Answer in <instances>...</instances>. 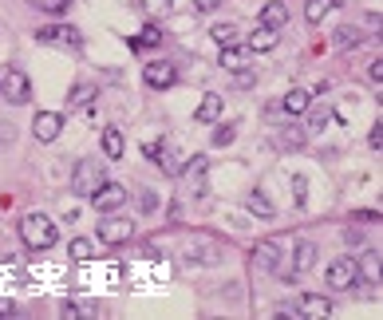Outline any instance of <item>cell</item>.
<instances>
[{
  "mask_svg": "<svg viewBox=\"0 0 383 320\" xmlns=\"http://www.w3.org/2000/svg\"><path fill=\"white\" fill-rule=\"evenodd\" d=\"M20 237H24L28 249H51L60 241V230L51 222L48 214H28L24 222H20Z\"/></svg>",
  "mask_w": 383,
  "mask_h": 320,
  "instance_id": "obj_1",
  "label": "cell"
},
{
  "mask_svg": "<svg viewBox=\"0 0 383 320\" xmlns=\"http://www.w3.org/2000/svg\"><path fill=\"white\" fill-rule=\"evenodd\" d=\"M103 186V166L95 159H79L75 162V174H72V190L79 198H91L95 190Z\"/></svg>",
  "mask_w": 383,
  "mask_h": 320,
  "instance_id": "obj_2",
  "label": "cell"
},
{
  "mask_svg": "<svg viewBox=\"0 0 383 320\" xmlns=\"http://www.w3.org/2000/svg\"><path fill=\"white\" fill-rule=\"evenodd\" d=\"M328 285L332 289H340V293H348V289H356L359 285V261L356 257H336L332 265H328Z\"/></svg>",
  "mask_w": 383,
  "mask_h": 320,
  "instance_id": "obj_3",
  "label": "cell"
},
{
  "mask_svg": "<svg viewBox=\"0 0 383 320\" xmlns=\"http://www.w3.org/2000/svg\"><path fill=\"white\" fill-rule=\"evenodd\" d=\"M36 40H40V44H67V48H79V44H83L79 28H72V24H48V28H36Z\"/></svg>",
  "mask_w": 383,
  "mask_h": 320,
  "instance_id": "obj_4",
  "label": "cell"
},
{
  "mask_svg": "<svg viewBox=\"0 0 383 320\" xmlns=\"http://www.w3.org/2000/svg\"><path fill=\"white\" fill-rule=\"evenodd\" d=\"M4 99L8 103H28L32 99V83H28V75L20 67H8L4 72Z\"/></svg>",
  "mask_w": 383,
  "mask_h": 320,
  "instance_id": "obj_5",
  "label": "cell"
},
{
  "mask_svg": "<svg viewBox=\"0 0 383 320\" xmlns=\"http://www.w3.org/2000/svg\"><path fill=\"white\" fill-rule=\"evenodd\" d=\"M131 237H135V225L127 222V218H107V222H99V241H107V246H123Z\"/></svg>",
  "mask_w": 383,
  "mask_h": 320,
  "instance_id": "obj_6",
  "label": "cell"
},
{
  "mask_svg": "<svg viewBox=\"0 0 383 320\" xmlns=\"http://www.w3.org/2000/svg\"><path fill=\"white\" fill-rule=\"evenodd\" d=\"M91 202H95V209H103V214H111V209H119L127 202V186L119 182H103L95 194H91Z\"/></svg>",
  "mask_w": 383,
  "mask_h": 320,
  "instance_id": "obj_7",
  "label": "cell"
},
{
  "mask_svg": "<svg viewBox=\"0 0 383 320\" xmlns=\"http://www.w3.org/2000/svg\"><path fill=\"white\" fill-rule=\"evenodd\" d=\"M186 182H190V194H206V174H210V159L206 154H194V159L186 162Z\"/></svg>",
  "mask_w": 383,
  "mask_h": 320,
  "instance_id": "obj_8",
  "label": "cell"
},
{
  "mask_svg": "<svg viewBox=\"0 0 383 320\" xmlns=\"http://www.w3.org/2000/svg\"><path fill=\"white\" fill-rule=\"evenodd\" d=\"M60 131H63V115H56V111H40L36 123H32V135H36L40 143H56Z\"/></svg>",
  "mask_w": 383,
  "mask_h": 320,
  "instance_id": "obj_9",
  "label": "cell"
},
{
  "mask_svg": "<svg viewBox=\"0 0 383 320\" xmlns=\"http://www.w3.org/2000/svg\"><path fill=\"white\" fill-rule=\"evenodd\" d=\"M297 312L300 317H312V320H324V317H332V301H328V296H316V293H304L297 301Z\"/></svg>",
  "mask_w": 383,
  "mask_h": 320,
  "instance_id": "obj_10",
  "label": "cell"
},
{
  "mask_svg": "<svg viewBox=\"0 0 383 320\" xmlns=\"http://www.w3.org/2000/svg\"><path fill=\"white\" fill-rule=\"evenodd\" d=\"M142 75H147V83H150V87H170L174 79H178V72H174V63H166V60H154V63H147V67H142Z\"/></svg>",
  "mask_w": 383,
  "mask_h": 320,
  "instance_id": "obj_11",
  "label": "cell"
},
{
  "mask_svg": "<svg viewBox=\"0 0 383 320\" xmlns=\"http://www.w3.org/2000/svg\"><path fill=\"white\" fill-rule=\"evenodd\" d=\"M253 265H257V269H281V249H277V241H257V246H253Z\"/></svg>",
  "mask_w": 383,
  "mask_h": 320,
  "instance_id": "obj_12",
  "label": "cell"
},
{
  "mask_svg": "<svg viewBox=\"0 0 383 320\" xmlns=\"http://www.w3.org/2000/svg\"><path fill=\"white\" fill-rule=\"evenodd\" d=\"M261 24H265V28H277V32H284V28H288V8H284L281 0H269V4L261 8Z\"/></svg>",
  "mask_w": 383,
  "mask_h": 320,
  "instance_id": "obj_13",
  "label": "cell"
},
{
  "mask_svg": "<svg viewBox=\"0 0 383 320\" xmlns=\"http://www.w3.org/2000/svg\"><path fill=\"white\" fill-rule=\"evenodd\" d=\"M281 44V32L277 28H265V24H257V32L249 36V51H272Z\"/></svg>",
  "mask_w": 383,
  "mask_h": 320,
  "instance_id": "obj_14",
  "label": "cell"
},
{
  "mask_svg": "<svg viewBox=\"0 0 383 320\" xmlns=\"http://www.w3.org/2000/svg\"><path fill=\"white\" fill-rule=\"evenodd\" d=\"M194 119H198V123H218V119H222V95H202Z\"/></svg>",
  "mask_w": 383,
  "mask_h": 320,
  "instance_id": "obj_15",
  "label": "cell"
},
{
  "mask_svg": "<svg viewBox=\"0 0 383 320\" xmlns=\"http://www.w3.org/2000/svg\"><path fill=\"white\" fill-rule=\"evenodd\" d=\"M312 107V91H304V87H293L288 95H284V111L288 115H304Z\"/></svg>",
  "mask_w": 383,
  "mask_h": 320,
  "instance_id": "obj_16",
  "label": "cell"
},
{
  "mask_svg": "<svg viewBox=\"0 0 383 320\" xmlns=\"http://www.w3.org/2000/svg\"><path fill=\"white\" fill-rule=\"evenodd\" d=\"M312 265H316V246H312V241H300V246L293 249V273H309Z\"/></svg>",
  "mask_w": 383,
  "mask_h": 320,
  "instance_id": "obj_17",
  "label": "cell"
},
{
  "mask_svg": "<svg viewBox=\"0 0 383 320\" xmlns=\"http://www.w3.org/2000/svg\"><path fill=\"white\" fill-rule=\"evenodd\" d=\"M222 67L225 72H245L249 67V48H222Z\"/></svg>",
  "mask_w": 383,
  "mask_h": 320,
  "instance_id": "obj_18",
  "label": "cell"
},
{
  "mask_svg": "<svg viewBox=\"0 0 383 320\" xmlns=\"http://www.w3.org/2000/svg\"><path fill=\"white\" fill-rule=\"evenodd\" d=\"M245 209H249V214H257V218H272V214H277V209H272V202L261 194V190L245 194Z\"/></svg>",
  "mask_w": 383,
  "mask_h": 320,
  "instance_id": "obj_19",
  "label": "cell"
},
{
  "mask_svg": "<svg viewBox=\"0 0 383 320\" xmlns=\"http://www.w3.org/2000/svg\"><path fill=\"white\" fill-rule=\"evenodd\" d=\"M103 154H107V159H123V135H119V127H107V131H103Z\"/></svg>",
  "mask_w": 383,
  "mask_h": 320,
  "instance_id": "obj_20",
  "label": "cell"
},
{
  "mask_svg": "<svg viewBox=\"0 0 383 320\" xmlns=\"http://www.w3.org/2000/svg\"><path fill=\"white\" fill-rule=\"evenodd\" d=\"M60 312L72 317V320H83V317H95V305H91V301H63Z\"/></svg>",
  "mask_w": 383,
  "mask_h": 320,
  "instance_id": "obj_21",
  "label": "cell"
},
{
  "mask_svg": "<svg viewBox=\"0 0 383 320\" xmlns=\"http://www.w3.org/2000/svg\"><path fill=\"white\" fill-rule=\"evenodd\" d=\"M281 147H284V150H300V147H304V131H300L297 123H288V127L281 131Z\"/></svg>",
  "mask_w": 383,
  "mask_h": 320,
  "instance_id": "obj_22",
  "label": "cell"
},
{
  "mask_svg": "<svg viewBox=\"0 0 383 320\" xmlns=\"http://www.w3.org/2000/svg\"><path fill=\"white\" fill-rule=\"evenodd\" d=\"M359 277H368V281H380V277H383L380 253H368V257H364V265H359Z\"/></svg>",
  "mask_w": 383,
  "mask_h": 320,
  "instance_id": "obj_23",
  "label": "cell"
},
{
  "mask_svg": "<svg viewBox=\"0 0 383 320\" xmlns=\"http://www.w3.org/2000/svg\"><path fill=\"white\" fill-rule=\"evenodd\" d=\"M67 253H72L75 261H91V257H95V246H91L87 237H75L72 246H67Z\"/></svg>",
  "mask_w": 383,
  "mask_h": 320,
  "instance_id": "obj_24",
  "label": "cell"
},
{
  "mask_svg": "<svg viewBox=\"0 0 383 320\" xmlns=\"http://www.w3.org/2000/svg\"><path fill=\"white\" fill-rule=\"evenodd\" d=\"M32 4H36L40 13H48V16H63V13L75 4V0H32Z\"/></svg>",
  "mask_w": 383,
  "mask_h": 320,
  "instance_id": "obj_25",
  "label": "cell"
},
{
  "mask_svg": "<svg viewBox=\"0 0 383 320\" xmlns=\"http://www.w3.org/2000/svg\"><path fill=\"white\" fill-rule=\"evenodd\" d=\"M210 36L218 40L222 48H229V44L237 40V24H213V28H210Z\"/></svg>",
  "mask_w": 383,
  "mask_h": 320,
  "instance_id": "obj_26",
  "label": "cell"
},
{
  "mask_svg": "<svg viewBox=\"0 0 383 320\" xmlns=\"http://www.w3.org/2000/svg\"><path fill=\"white\" fill-rule=\"evenodd\" d=\"M328 8H332V0H309V4H304V16H309L312 24H320Z\"/></svg>",
  "mask_w": 383,
  "mask_h": 320,
  "instance_id": "obj_27",
  "label": "cell"
},
{
  "mask_svg": "<svg viewBox=\"0 0 383 320\" xmlns=\"http://www.w3.org/2000/svg\"><path fill=\"white\" fill-rule=\"evenodd\" d=\"M359 44V28H336V48H356Z\"/></svg>",
  "mask_w": 383,
  "mask_h": 320,
  "instance_id": "obj_28",
  "label": "cell"
},
{
  "mask_svg": "<svg viewBox=\"0 0 383 320\" xmlns=\"http://www.w3.org/2000/svg\"><path fill=\"white\" fill-rule=\"evenodd\" d=\"M91 95H95V87H91V83H75L72 87V107H87Z\"/></svg>",
  "mask_w": 383,
  "mask_h": 320,
  "instance_id": "obj_29",
  "label": "cell"
},
{
  "mask_svg": "<svg viewBox=\"0 0 383 320\" xmlns=\"http://www.w3.org/2000/svg\"><path fill=\"white\" fill-rule=\"evenodd\" d=\"M186 154H178V150H170V154H162V170H166V174H182L186 170Z\"/></svg>",
  "mask_w": 383,
  "mask_h": 320,
  "instance_id": "obj_30",
  "label": "cell"
},
{
  "mask_svg": "<svg viewBox=\"0 0 383 320\" xmlns=\"http://www.w3.org/2000/svg\"><path fill=\"white\" fill-rule=\"evenodd\" d=\"M234 123H225V127H218V131H213V147H229V143H234Z\"/></svg>",
  "mask_w": 383,
  "mask_h": 320,
  "instance_id": "obj_31",
  "label": "cell"
},
{
  "mask_svg": "<svg viewBox=\"0 0 383 320\" xmlns=\"http://www.w3.org/2000/svg\"><path fill=\"white\" fill-rule=\"evenodd\" d=\"M142 8H147L150 16H166L174 8V0H142Z\"/></svg>",
  "mask_w": 383,
  "mask_h": 320,
  "instance_id": "obj_32",
  "label": "cell"
},
{
  "mask_svg": "<svg viewBox=\"0 0 383 320\" xmlns=\"http://www.w3.org/2000/svg\"><path fill=\"white\" fill-rule=\"evenodd\" d=\"M293 198H297L300 206L309 202V178H304V174H297V178H293Z\"/></svg>",
  "mask_w": 383,
  "mask_h": 320,
  "instance_id": "obj_33",
  "label": "cell"
},
{
  "mask_svg": "<svg viewBox=\"0 0 383 320\" xmlns=\"http://www.w3.org/2000/svg\"><path fill=\"white\" fill-rule=\"evenodd\" d=\"M328 119H332V111H328V107H312V119H309V127H316V131H320V127L328 123Z\"/></svg>",
  "mask_w": 383,
  "mask_h": 320,
  "instance_id": "obj_34",
  "label": "cell"
},
{
  "mask_svg": "<svg viewBox=\"0 0 383 320\" xmlns=\"http://www.w3.org/2000/svg\"><path fill=\"white\" fill-rule=\"evenodd\" d=\"M368 143H371V147H375V150H380V147H383V119H375V127H371V135H368Z\"/></svg>",
  "mask_w": 383,
  "mask_h": 320,
  "instance_id": "obj_35",
  "label": "cell"
},
{
  "mask_svg": "<svg viewBox=\"0 0 383 320\" xmlns=\"http://www.w3.org/2000/svg\"><path fill=\"white\" fill-rule=\"evenodd\" d=\"M142 154H147L150 162H158L162 159V143H147V147H142Z\"/></svg>",
  "mask_w": 383,
  "mask_h": 320,
  "instance_id": "obj_36",
  "label": "cell"
},
{
  "mask_svg": "<svg viewBox=\"0 0 383 320\" xmlns=\"http://www.w3.org/2000/svg\"><path fill=\"white\" fill-rule=\"evenodd\" d=\"M158 40H162V32H158L154 24H150L147 32H142V40H138V44H158Z\"/></svg>",
  "mask_w": 383,
  "mask_h": 320,
  "instance_id": "obj_37",
  "label": "cell"
},
{
  "mask_svg": "<svg viewBox=\"0 0 383 320\" xmlns=\"http://www.w3.org/2000/svg\"><path fill=\"white\" fill-rule=\"evenodd\" d=\"M368 75H371V79H375V83H383V60H371Z\"/></svg>",
  "mask_w": 383,
  "mask_h": 320,
  "instance_id": "obj_38",
  "label": "cell"
},
{
  "mask_svg": "<svg viewBox=\"0 0 383 320\" xmlns=\"http://www.w3.org/2000/svg\"><path fill=\"white\" fill-rule=\"evenodd\" d=\"M218 4H222V0H194V8H198V13H213Z\"/></svg>",
  "mask_w": 383,
  "mask_h": 320,
  "instance_id": "obj_39",
  "label": "cell"
},
{
  "mask_svg": "<svg viewBox=\"0 0 383 320\" xmlns=\"http://www.w3.org/2000/svg\"><path fill=\"white\" fill-rule=\"evenodd\" d=\"M154 206H158V198H154V190H147V194H142V209H147V214H150V209H154Z\"/></svg>",
  "mask_w": 383,
  "mask_h": 320,
  "instance_id": "obj_40",
  "label": "cell"
},
{
  "mask_svg": "<svg viewBox=\"0 0 383 320\" xmlns=\"http://www.w3.org/2000/svg\"><path fill=\"white\" fill-rule=\"evenodd\" d=\"M13 312H16V305L8 301V296H0V317H13Z\"/></svg>",
  "mask_w": 383,
  "mask_h": 320,
  "instance_id": "obj_41",
  "label": "cell"
},
{
  "mask_svg": "<svg viewBox=\"0 0 383 320\" xmlns=\"http://www.w3.org/2000/svg\"><path fill=\"white\" fill-rule=\"evenodd\" d=\"M332 4H340V0H332Z\"/></svg>",
  "mask_w": 383,
  "mask_h": 320,
  "instance_id": "obj_42",
  "label": "cell"
}]
</instances>
